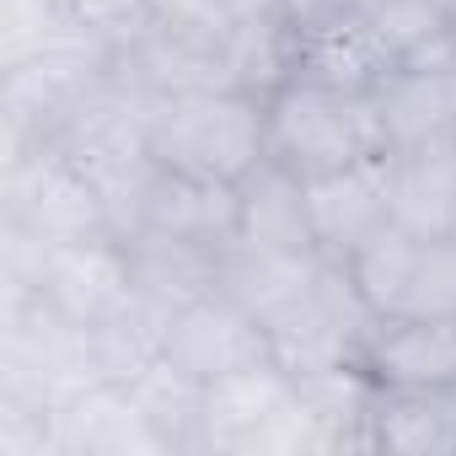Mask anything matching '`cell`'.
Segmentation results:
<instances>
[{
  "instance_id": "cell-1",
  "label": "cell",
  "mask_w": 456,
  "mask_h": 456,
  "mask_svg": "<svg viewBox=\"0 0 456 456\" xmlns=\"http://www.w3.org/2000/svg\"><path fill=\"white\" fill-rule=\"evenodd\" d=\"M264 156L301 183L328 172L381 161L387 156V118L376 92H338L317 81H280L264 97Z\"/></svg>"
},
{
  "instance_id": "cell-2",
  "label": "cell",
  "mask_w": 456,
  "mask_h": 456,
  "mask_svg": "<svg viewBox=\"0 0 456 456\" xmlns=\"http://www.w3.org/2000/svg\"><path fill=\"white\" fill-rule=\"evenodd\" d=\"M145 151L156 167L209 183H242L264 167V92L248 86H199L151 102Z\"/></svg>"
},
{
  "instance_id": "cell-3",
  "label": "cell",
  "mask_w": 456,
  "mask_h": 456,
  "mask_svg": "<svg viewBox=\"0 0 456 456\" xmlns=\"http://www.w3.org/2000/svg\"><path fill=\"white\" fill-rule=\"evenodd\" d=\"M6 285L33 290L49 312H60L76 328H102L134 296L129 242L118 232L76 242H28L6 232Z\"/></svg>"
},
{
  "instance_id": "cell-4",
  "label": "cell",
  "mask_w": 456,
  "mask_h": 456,
  "mask_svg": "<svg viewBox=\"0 0 456 456\" xmlns=\"http://www.w3.org/2000/svg\"><path fill=\"white\" fill-rule=\"evenodd\" d=\"M285 81L338 92H381L397 76V49L360 12V0H280Z\"/></svg>"
},
{
  "instance_id": "cell-5",
  "label": "cell",
  "mask_w": 456,
  "mask_h": 456,
  "mask_svg": "<svg viewBox=\"0 0 456 456\" xmlns=\"http://www.w3.org/2000/svg\"><path fill=\"white\" fill-rule=\"evenodd\" d=\"M6 232L28 242H76L113 232V215L97 177L49 140L6 156Z\"/></svg>"
},
{
  "instance_id": "cell-6",
  "label": "cell",
  "mask_w": 456,
  "mask_h": 456,
  "mask_svg": "<svg viewBox=\"0 0 456 456\" xmlns=\"http://www.w3.org/2000/svg\"><path fill=\"white\" fill-rule=\"evenodd\" d=\"M381 317L365 306V296L354 290L349 280V264H322V280L290 301L285 312H274L264 328H269V344H274V360L290 370V376H317V370H333V365H349L360 360L370 328Z\"/></svg>"
},
{
  "instance_id": "cell-7",
  "label": "cell",
  "mask_w": 456,
  "mask_h": 456,
  "mask_svg": "<svg viewBox=\"0 0 456 456\" xmlns=\"http://www.w3.org/2000/svg\"><path fill=\"white\" fill-rule=\"evenodd\" d=\"M161 354L172 365H183L188 376L215 381L225 370L274 360V344H269L264 317H253L248 306H237L232 296H220V290H204V296H193V301H183L172 312Z\"/></svg>"
},
{
  "instance_id": "cell-8",
  "label": "cell",
  "mask_w": 456,
  "mask_h": 456,
  "mask_svg": "<svg viewBox=\"0 0 456 456\" xmlns=\"http://www.w3.org/2000/svg\"><path fill=\"white\" fill-rule=\"evenodd\" d=\"M290 397H296V376L280 360H258L204 381V451L258 456Z\"/></svg>"
},
{
  "instance_id": "cell-9",
  "label": "cell",
  "mask_w": 456,
  "mask_h": 456,
  "mask_svg": "<svg viewBox=\"0 0 456 456\" xmlns=\"http://www.w3.org/2000/svg\"><path fill=\"white\" fill-rule=\"evenodd\" d=\"M360 370L387 392H451L456 317H381L360 349Z\"/></svg>"
},
{
  "instance_id": "cell-10",
  "label": "cell",
  "mask_w": 456,
  "mask_h": 456,
  "mask_svg": "<svg viewBox=\"0 0 456 456\" xmlns=\"http://www.w3.org/2000/svg\"><path fill=\"white\" fill-rule=\"evenodd\" d=\"M312 199V232H317V253L333 264H349L365 242H376L392 225V183H387V156L381 161H360L344 172H328L317 183H306Z\"/></svg>"
},
{
  "instance_id": "cell-11",
  "label": "cell",
  "mask_w": 456,
  "mask_h": 456,
  "mask_svg": "<svg viewBox=\"0 0 456 456\" xmlns=\"http://www.w3.org/2000/svg\"><path fill=\"white\" fill-rule=\"evenodd\" d=\"M54 456H167L124 381H92L54 408Z\"/></svg>"
},
{
  "instance_id": "cell-12",
  "label": "cell",
  "mask_w": 456,
  "mask_h": 456,
  "mask_svg": "<svg viewBox=\"0 0 456 456\" xmlns=\"http://www.w3.org/2000/svg\"><path fill=\"white\" fill-rule=\"evenodd\" d=\"M237 220H242V204H237L232 183L183 177V172L156 167L151 183H145V199H140V225L134 232H156V237H177V242L220 253L237 237Z\"/></svg>"
},
{
  "instance_id": "cell-13",
  "label": "cell",
  "mask_w": 456,
  "mask_h": 456,
  "mask_svg": "<svg viewBox=\"0 0 456 456\" xmlns=\"http://www.w3.org/2000/svg\"><path fill=\"white\" fill-rule=\"evenodd\" d=\"M322 264H328L322 253H285V248H258L248 237H232L215 253V290L269 322L322 280Z\"/></svg>"
},
{
  "instance_id": "cell-14",
  "label": "cell",
  "mask_w": 456,
  "mask_h": 456,
  "mask_svg": "<svg viewBox=\"0 0 456 456\" xmlns=\"http://www.w3.org/2000/svg\"><path fill=\"white\" fill-rule=\"evenodd\" d=\"M387 183H392V220L403 232L424 242L456 237V140L387 151Z\"/></svg>"
},
{
  "instance_id": "cell-15",
  "label": "cell",
  "mask_w": 456,
  "mask_h": 456,
  "mask_svg": "<svg viewBox=\"0 0 456 456\" xmlns=\"http://www.w3.org/2000/svg\"><path fill=\"white\" fill-rule=\"evenodd\" d=\"M237 237L258 242V248H285V253H317V232H312V199L306 183L285 167H274L264 156V167H253L237 183Z\"/></svg>"
},
{
  "instance_id": "cell-16",
  "label": "cell",
  "mask_w": 456,
  "mask_h": 456,
  "mask_svg": "<svg viewBox=\"0 0 456 456\" xmlns=\"http://www.w3.org/2000/svg\"><path fill=\"white\" fill-rule=\"evenodd\" d=\"M376 102L387 118V151L456 140V65H440V70L397 65V76L376 92Z\"/></svg>"
},
{
  "instance_id": "cell-17",
  "label": "cell",
  "mask_w": 456,
  "mask_h": 456,
  "mask_svg": "<svg viewBox=\"0 0 456 456\" xmlns=\"http://www.w3.org/2000/svg\"><path fill=\"white\" fill-rule=\"evenodd\" d=\"M370 451L387 456H456V387L451 392H376Z\"/></svg>"
},
{
  "instance_id": "cell-18",
  "label": "cell",
  "mask_w": 456,
  "mask_h": 456,
  "mask_svg": "<svg viewBox=\"0 0 456 456\" xmlns=\"http://www.w3.org/2000/svg\"><path fill=\"white\" fill-rule=\"evenodd\" d=\"M140 403V413L151 419V429L161 435L167 456L177 451H204V381L188 376L183 365H172L167 354H156L145 370H134L124 381Z\"/></svg>"
},
{
  "instance_id": "cell-19",
  "label": "cell",
  "mask_w": 456,
  "mask_h": 456,
  "mask_svg": "<svg viewBox=\"0 0 456 456\" xmlns=\"http://www.w3.org/2000/svg\"><path fill=\"white\" fill-rule=\"evenodd\" d=\"M419 253H424V237L403 232V225L392 220L376 242H365L349 258V280H354V290L365 296V306L376 317H403L408 312L413 280H419Z\"/></svg>"
},
{
  "instance_id": "cell-20",
  "label": "cell",
  "mask_w": 456,
  "mask_h": 456,
  "mask_svg": "<svg viewBox=\"0 0 456 456\" xmlns=\"http://www.w3.org/2000/svg\"><path fill=\"white\" fill-rule=\"evenodd\" d=\"M70 28L76 17H65L54 0H0V70L44 60Z\"/></svg>"
},
{
  "instance_id": "cell-21",
  "label": "cell",
  "mask_w": 456,
  "mask_h": 456,
  "mask_svg": "<svg viewBox=\"0 0 456 456\" xmlns=\"http://www.w3.org/2000/svg\"><path fill=\"white\" fill-rule=\"evenodd\" d=\"M403 317H456V237L424 242L413 301H408Z\"/></svg>"
},
{
  "instance_id": "cell-22",
  "label": "cell",
  "mask_w": 456,
  "mask_h": 456,
  "mask_svg": "<svg viewBox=\"0 0 456 456\" xmlns=\"http://www.w3.org/2000/svg\"><path fill=\"white\" fill-rule=\"evenodd\" d=\"M445 38H451V49H456V0L445 6Z\"/></svg>"
},
{
  "instance_id": "cell-23",
  "label": "cell",
  "mask_w": 456,
  "mask_h": 456,
  "mask_svg": "<svg viewBox=\"0 0 456 456\" xmlns=\"http://www.w3.org/2000/svg\"><path fill=\"white\" fill-rule=\"evenodd\" d=\"M440 6H451V0H440Z\"/></svg>"
}]
</instances>
